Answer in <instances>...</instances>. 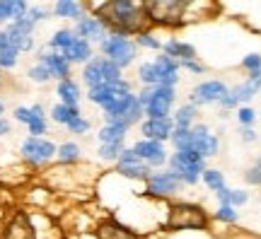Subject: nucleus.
<instances>
[{"mask_svg":"<svg viewBox=\"0 0 261 239\" xmlns=\"http://www.w3.org/2000/svg\"><path fill=\"white\" fill-rule=\"evenodd\" d=\"M237 119H240V123H242V126H247V128H249V126L254 123V119H256V114H254V109H249V107H242V109L237 111Z\"/></svg>","mask_w":261,"mask_h":239,"instance_id":"44","label":"nucleus"},{"mask_svg":"<svg viewBox=\"0 0 261 239\" xmlns=\"http://www.w3.org/2000/svg\"><path fill=\"white\" fill-rule=\"evenodd\" d=\"M56 94L61 97V104H65V107H77V101H80V87L70 77L58 83Z\"/></svg>","mask_w":261,"mask_h":239,"instance_id":"25","label":"nucleus"},{"mask_svg":"<svg viewBox=\"0 0 261 239\" xmlns=\"http://www.w3.org/2000/svg\"><path fill=\"white\" fill-rule=\"evenodd\" d=\"M218 201H220V205H232V208H237V205L247 203V193L232 191V189H223V191H218Z\"/></svg>","mask_w":261,"mask_h":239,"instance_id":"33","label":"nucleus"},{"mask_svg":"<svg viewBox=\"0 0 261 239\" xmlns=\"http://www.w3.org/2000/svg\"><path fill=\"white\" fill-rule=\"evenodd\" d=\"M242 65L249 70V73H259L261 70V56L259 54H252V56H247L242 61Z\"/></svg>","mask_w":261,"mask_h":239,"instance_id":"46","label":"nucleus"},{"mask_svg":"<svg viewBox=\"0 0 261 239\" xmlns=\"http://www.w3.org/2000/svg\"><path fill=\"white\" fill-rule=\"evenodd\" d=\"M162 51L174 61H194L196 58V48L187 41H179V39H169L167 44H162Z\"/></svg>","mask_w":261,"mask_h":239,"instance_id":"22","label":"nucleus"},{"mask_svg":"<svg viewBox=\"0 0 261 239\" xmlns=\"http://www.w3.org/2000/svg\"><path fill=\"white\" fill-rule=\"evenodd\" d=\"M244 179H247V184H254V186H261V157L254 162L252 167H249V172L244 174Z\"/></svg>","mask_w":261,"mask_h":239,"instance_id":"41","label":"nucleus"},{"mask_svg":"<svg viewBox=\"0 0 261 239\" xmlns=\"http://www.w3.org/2000/svg\"><path fill=\"white\" fill-rule=\"evenodd\" d=\"M227 94V87L220 80H205V83L196 85L194 92H191V107H198V104H215L220 101Z\"/></svg>","mask_w":261,"mask_h":239,"instance_id":"12","label":"nucleus"},{"mask_svg":"<svg viewBox=\"0 0 261 239\" xmlns=\"http://www.w3.org/2000/svg\"><path fill=\"white\" fill-rule=\"evenodd\" d=\"M54 12L58 17H65V19H80L83 17V5L75 3V0H61L54 5Z\"/></svg>","mask_w":261,"mask_h":239,"instance_id":"29","label":"nucleus"},{"mask_svg":"<svg viewBox=\"0 0 261 239\" xmlns=\"http://www.w3.org/2000/svg\"><path fill=\"white\" fill-rule=\"evenodd\" d=\"M97 15L94 17L102 22L107 29H112L116 37L126 34H143L148 24L145 5L136 0H112V3H99L94 5Z\"/></svg>","mask_w":261,"mask_h":239,"instance_id":"1","label":"nucleus"},{"mask_svg":"<svg viewBox=\"0 0 261 239\" xmlns=\"http://www.w3.org/2000/svg\"><path fill=\"white\" fill-rule=\"evenodd\" d=\"M58 147L51 143V140H44V138H32L29 136L24 143H22V157L32 162V165H44L48 162L51 157L56 155Z\"/></svg>","mask_w":261,"mask_h":239,"instance_id":"10","label":"nucleus"},{"mask_svg":"<svg viewBox=\"0 0 261 239\" xmlns=\"http://www.w3.org/2000/svg\"><path fill=\"white\" fill-rule=\"evenodd\" d=\"M83 80L92 90V87H99V85L119 83L123 77H121V68H116L112 61H107V58H90V63L85 65L83 70Z\"/></svg>","mask_w":261,"mask_h":239,"instance_id":"6","label":"nucleus"},{"mask_svg":"<svg viewBox=\"0 0 261 239\" xmlns=\"http://www.w3.org/2000/svg\"><path fill=\"white\" fill-rule=\"evenodd\" d=\"M215 218L223 222H237V210H234L232 205H220L218 213H215Z\"/></svg>","mask_w":261,"mask_h":239,"instance_id":"43","label":"nucleus"},{"mask_svg":"<svg viewBox=\"0 0 261 239\" xmlns=\"http://www.w3.org/2000/svg\"><path fill=\"white\" fill-rule=\"evenodd\" d=\"M65 128L70 130V133H77V136H83V133H87L90 130V121L87 119H83V116H77L75 121H70Z\"/></svg>","mask_w":261,"mask_h":239,"instance_id":"42","label":"nucleus"},{"mask_svg":"<svg viewBox=\"0 0 261 239\" xmlns=\"http://www.w3.org/2000/svg\"><path fill=\"white\" fill-rule=\"evenodd\" d=\"M143 5H145L148 22H155L162 27H179L187 22V10L191 3L187 0H148Z\"/></svg>","mask_w":261,"mask_h":239,"instance_id":"2","label":"nucleus"},{"mask_svg":"<svg viewBox=\"0 0 261 239\" xmlns=\"http://www.w3.org/2000/svg\"><path fill=\"white\" fill-rule=\"evenodd\" d=\"M205 225H208V215L201 205L177 203L169 208L167 230H203Z\"/></svg>","mask_w":261,"mask_h":239,"instance_id":"3","label":"nucleus"},{"mask_svg":"<svg viewBox=\"0 0 261 239\" xmlns=\"http://www.w3.org/2000/svg\"><path fill=\"white\" fill-rule=\"evenodd\" d=\"M104 34H107V27L94 15L92 17H80L75 24V37L85 39V41H104Z\"/></svg>","mask_w":261,"mask_h":239,"instance_id":"19","label":"nucleus"},{"mask_svg":"<svg viewBox=\"0 0 261 239\" xmlns=\"http://www.w3.org/2000/svg\"><path fill=\"white\" fill-rule=\"evenodd\" d=\"M3 111H5V107H3V101H0V119H3Z\"/></svg>","mask_w":261,"mask_h":239,"instance_id":"52","label":"nucleus"},{"mask_svg":"<svg viewBox=\"0 0 261 239\" xmlns=\"http://www.w3.org/2000/svg\"><path fill=\"white\" fill-rule=\"evenodd\" d=\"M75 32H70V29H58L56 34L51 37V41H48V46L54 48V51H58V54H63L68 46H73L75 41Z\"/></svg>","mask_w":261,"mask_h":239,"instance_id":"31","label":"nucleus"},{"mask_svg":"<svg viewBox=\"0 0 261 239\" xmlns=\"http://www.w3.org/2000/svg\"><path fill=\"white\" fill-rule=\"evenodd\" d=\"M39 63L46 65L51 77H58V83H61V80H68V75H70V63H68L63 58V54H58V51L41 54L39 56Z\"/></svg>","mask_w":261,"mask_h":239,"instance_id":"20","label":"nucleus"},{"mask_svg":"<svg viewBox=\"0 0 261 239\" xmlns=\"http://www.w3.org/2000/svg\"><path fill=\"white\" fill-rule=\"evenodd\" d=\"M29 77H32L34 83H48V80H51V73H48L46 65L37 63L34 68H29Z\"/></svg>","mask_w":261,"mask_h":239,"instance_id":"39","label":"nucleus"},{"mask_svg":"<svg viewBox=\"0 0 261 239\" xmlns=\"http://www.w3.org/2000/svg\"><path fill=\"white\" fill-rule=\"evenodd\" d=\"M174 99H177L174 87H150V99L143 107V114L152 121L169 119V111H172Z\"/></svg>","mask_w":261,"mask_h":239,"instance_id":"8","label":"nucleus"},{"mask_svg":"<svg viewBox=\"0 0 261 239\" xmlns=\"http://www.w3.org/2000/svg\"><path fill=\"white\" fill-rule=\"evenodd\" d=\"M179 68H187V70H191V73H203V65L196 63V58L194 61H179Z\"/></svg>","mask_w":261,"mask_h":239,"instance_id":"47","label":"nucleus"},{"mask_svg":"<svg viewBox=\"0 0 261 239\" xmlns=\"http://www.w3.org/2000/svg\"><path fill=\"white\" fill-rule=\"evenodd\" d=\"M172 143L177 147V152H191V128H174Z\"/></svg>","mask_w":261,"mask_h":239,"instance_id":"34","label":"nucleus"},{"mask_svg":"<svg viewBox=\"0 0 261 239\" xmlns=\"http://www.w3.org/2000/svg\"><path fill=\"white\" fill-rule=\"evenodd\" d=\"M169 172H174L181 184L191 186L205 172V160L196 152H174L169 157Z\"/></svg>","mask_w":261,"mask_h":239,"instance_id":"5","label":"nucleus"},{"mask_svg":"<svg viewBox=\"0 0 261 239\" xmlns=\"http://www.w3.org/2000/svg\"><path fill=\"white\" fill-rule=\"evenodd\" d=\"M104 116H107V123H121L126 128H130L133 123H138L145 114H143V107L138 104V97L130 92L121 99H116L114 104H109L104 109Z\"/></svg>","mask_w":261,"mask_h":239,"instance_id":"4","label":"nucleus"},{"mask_svg":"<svg viewBox=\"0 0 261 239\" xmlns=\"http://www.w3.org/2000/svg\"><path fill=\"white\" fill-rule=\"evenodd\" d=\"M130 150L140 157V162H145L148 167H162L165 162H167V152H165L162 143H155V140L143 138L130 147Z\"/></svg>","mask_w":261,"mask_h":239,"instance_id":"16","label":"nucleus"},{"mask_svg":"<svg viewBox=\"0 0 261 239\" xmlns=\"http://www.w3.org/2000/svg\"><path fill=\"white\" fill-rule=\"evenodd\" d=\"M126 94H130V83H126V80H119V83H109V85L92 87L87 97H90V101H94L97 107L107 109L109 104H114L116 99H121V97H126Z\"/></svg>","mask_w":261,"mask_h":239,"instance_id":"9","label":"nucleus"},{"mask_svg":"<svg viewBox=\"0 0 261 239\" xmlns=\"http://www.w3.org/2000/svg\"><path fill=\"white\" fill-rule=\"evenodd\" d=\"M17 48H8V51H0V68H15L17 65Z\"/></svg>","mask_w":261,"mask_h":239,"instance_id":"40","label":"nucleus"},{"mask_svg":"<svg viewBox=\"0 0 261 239\" xmlns=\"http://www.w3.org/2000/svg\"><path fill=\"white\" fill-rule=\"evenodd\" d=\"M116 165H119V174L128 176V179H143V181H148L150 179V167L145 162H140V157L133 152V150H123L121 157L116 160Z\"/></svg>","mask_w":261,"mask_h":239,"instance_id":"14","label":"nucleus"},{"mask_svg":"<svg viewBox=\"0 0 261 239\" xmlns=\"http://www.w3.org/2000/svg\"><path fill=\"white\" fill-rule=\"evenodd\" d=\"M8 37L12 41V46L17 51H32L34 46V39H32V32H34V22H29L27 17L17 19V22H10L8 24Z\"/></svg>","mask_w":261,"mask_h":239,"instance_id":"15","label":"nucleus"},{"mask_svg":"<svg viewBox=\"0 0 261 239\" xmlns=\"http://www.w3.org/2000/svg\"><path fill=\"white\" fill-rule=\"evenodd\" d=\"M126 133H128V128L121 126V123H107V126L99 130V143H102V145H107V143H123Z\"/></svg>","mask_w":261,"mask_h":239,"instance_id":"27","label":"nucleus"},{"mask_svg":"<svg viewBox=\"0 0 261 239\" xmlns=\"http://www.w3.org/2000/svg\"><path fill=\"white\" fill-rule=\"evenodd\" d=\"M97 237L99 239H138V234H136V232H130L128 227L119 225V222L109 220V222H104V225H99Z\"/></svg>","mask_w":261,"mask_h":239,"instance_id":"24","label":"nucleus"},{"mask_svg":"<svg viewBox=\"0 0 261 239\" xmlns=\"http://www.w3.org/2000/svg\"><path fill=\"white\" fill-rule=\"evenodd\" d=\"M5 239H34V230H32V225H29V220L24 215L15 218V222L10 225L8 234H5Z\"/></svg>","mask_w":261,"mask_h":239,"instance_id":"26","label":"nucleus"},{"mask_svg":"<svg viewBox=\"0 0 261 239\" xmlns=\"http://www.w3.org/2000/svg\"><path fill=\"white\" fill-rule=\"evenodd\" d=\"M29 5L24 0H0V24L5 22H17V19L27 17Z\"/></svg>","mask_w":261,"mask_h":239,"instance_id":"21","label":"nucleus"},{"mask_svg":"<svg viewBox=\"0 0 261 239\" xmlns=\"http://www.w3.org/2000/svg\"><path fill=\"white\" fill-rule=\"evenodd\" d=\"M179 176L174 172H155L150 174L148 179V193L150 196H160V198H167V196H174L179 191Z\"/></svg>","mask_w":261,"mask_h":239,"instance_id":"13","label":"nucleus"},{"mask_svg":"<svg viewBox=\"0 0 261 239\" xmlns=\"http://www.w3.org/2000/svg\"><path fill=\"white\" fill-rule=\"evenodd\" d=\"M138 77L145 87H158V70L152 63H143L138 68Z\"/></svg>","mask_w":261,"mask_h":239,"instance_id":"36","label":"nucleus"},{"mask_svg":"<svg viewBox=\"0 0 261 239\" xmlns=\"http://www.w3.org/2000/svg\"><path fill=\"white\" fill-rule=\"evenodd\" d=\"M56 155L61 162H77L80 160V147L75 145V143H63L56 150Z\"/></svg>","mask_w":261,"mask_h":239,"instance_id":"37","label":"nucleus"},{"mask_svg":"<svg viewBox=\"0 0 261 239\" xmlns=\"http://www.w3.org/2000/svg\"><path fill=\"white\" fill-rule=\"evenodd\" d=\"M140 133L145 136V140H155V143H165L172 138L174 133V121L172 119H162V121H143L140 123Z\"/></svg>","mask_w":261,"mask_h":239,"instance_id":"18","label":"nucleus"},{"mask_svg":"<svg viewBox=\"0 0 261 239\" xmlns=\"http://www.w3.org/2000/svg\"><path fill=\"white\" fill-rule=\"evenodd\" d=\"M44 17H46V12H44L41 8H29V12H27V19H29V22H34V24H37L39 19H44Z\"/></svg>","mask_w":261,"mask_h":239,"instance_id":"48","label":"nucleus"},{"mask_svg":"<svg viewBox=\"0 0 261 239\" xmlns=\"http://www.w3.org/2000/svg\"><path fill=\"white\" fill-rule=\"evenodd\" d=\"M32 109V121L27 123L29 133H32V138H41V133H46V116H44V109H41V104H34V107H29Z\"/></svg>","mask_w":261,"mask_h":239,"instance_id":"28","label":"nucleus"},{"mask_svg":"<svg viewBox=\"0 0 261 239\" xmlns=\"http://www.w3.org/2000/svg\"><path fill=\"white\" fill-rule=\"evenodd\" d=\"M138 41L140 46H145V48H162V44H160L158 39L152 37V34H148V32H143V34H138Z\"/></svg>","mask_w":261,"mask_h":239,"instance_id":"45","label":"nucleus"},{"mask_svg":"<svg viewBox=\"0 0 261 239\" xmlns=\"http://www.w3.org/2000/svg\"><path fill=\"white\" fill-rule=\"evenodd\" d=\"M102 54L107 61H112L116 68H126V65L133 63V58H136V44L126 37H104L102 41Z\"/></svg>","mask_w":261,"mask_h":239,"instance_id":"7","label":"nucleus"},{"mask_svg":"<svg viewBox=\"0 0 261 239\" xmlns=\"http://www.w3.org/2000/svg\"><path fill=\"white\" fill-rule=\"evenodd\" d=\"M191 152L205 157L218 155V138H215L211 130L205 128L203 123H196L191 126Z\"/></svg>","mask_w":261,"mask_h":239,"instance_id":"11","label":"nucleus"},{"mask_svg":"<svg viewBox=\"0 0 261 239\" xmlns=\"http://www.w3.org/2000/svg\"><path fill=\"white\" fill-rule=\"evenodd\" d=\"M155 70H158V87H174L179 80V61L169 58V56H158L155 61Z\"/></svg>","mask_w":261,"mask_h":239,"instance_id":"17","label":"nucleus"},{"mask_svg":"<svg viewBox=\"0 0 261 239\" xmlns=\"http://www.w3.org/2000/svg\"><path fill=\"white\" fill-rule=\"evenodd\" d=\"M123 150H126L123 143H107V145H99V157H102V160H109V162H116V160L121 157Z\"/></svg>","mask_w":261,"mask_h":239,"instance_id":"38","label":"nucleus"},{"mask_svg":"<svg viewBox=\"0 0 261 239\" xmlns=\"http://www.w3.org/2000/svg\"><path fill=\"white\" fill-rule=\"evenodd\" d=\"M242 138L247 140V143H249V140H254L256 136H254V130H252V128H242Z\"/></svg>","mask_w":261,"mask_h":239,"instance_id":"50","label":"nucleus"},{"mask_svg":"<svg viewBox=\"0 0 261 239\" xmlns=\"http://www.w3.org/2000/svg\"><path fill=\"white\" fill-rule=\"evenodd\" d=\"M196 119V109L191 104H184V107H179L177 114H174V128H191V123Z\"/></svg>","mask_w":261,"mask_h":239,"instance_id":"32","label":"nucleus"},{"mask_svg":"<svg viewBox=\"0 0 261 239\" xmlns=\"http://www.w3.org/2000/svg\"><path fill=\"white\" fill-rule=\"evenodd\" d=\"M8 48H15V46H12V41H10L8 32L3 29V32H0V51H8Z\"/></svg>","mask_w":261,"mask_h":239,"instance_id":"49","label":"nucleus"},{"mask_svg":"<svg viewBox=\"0 0 261 239\" xmlns=\"http://www.w3.org/2000/svg\"><path fill=\"white\" fill-rule=\"evenodd\" d=\"M201 179L205 181V186L211 189V191H223L225 189V179H223V174L218 172V169H205L203 174H201Z\"/></svg>","mask_w":261,"mask_h":239,"instance_id":"35","label":"nucleus"},{"mask_svg":"<svg viewBox=\"0 0 261 239\" xmlns=\"http://www.w3.org/2000/svg\"><path fill=\"white\" fill-rule=\"evenodd\" d=\"M90 56H92V46L85 39H75L73 46H68L63 51V58L68 63H90Z\"/></svg>","mask_w":261,"mask_h":239,"instance_id":"23","label":"nucleus"},{"mask_svg":"<svg viewBox=\"0 0 261 239\" xmlns=\"http://www.w3.org/2000/svg\"><path fill=\"white\" fill-rule=\"evenodd\" d=\"M5 133H10V123L5 119H0V136H5Z\"/></svg>","mask_w":261,"mask_h":239,"instance_id":"51","label":"nucleus"},{"mask_svg":"<svg viewBox=\"0 0 261 239\" xmlns=\"http://www.w3.org/2000/svg\"><path fill=\"white\" fill-rule=\"evenodd\" d=\"M77 116H83L77 107H65V104H56V107L51 109V119L56 121V123H63V126H68V123H70V121H75Z\"/></svg>","mask_w":261,"mask_h":239,"instance_id":"30","label":"nucleus"}]
</instances>
